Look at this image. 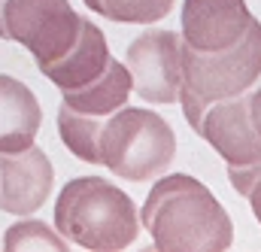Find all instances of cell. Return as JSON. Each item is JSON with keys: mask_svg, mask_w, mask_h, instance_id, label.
I'll return each mask as SVG.
<instances>
[{"mask_svg": "<svg viewBox=\"0 0 261 252\" xmlns=\"http://www.w3.org/2000/svg\"><path fill=\"white\" fill-rule=\"evenodd\" d=\"M110 46H107V37L103 31L82 15V24H79V37L73 43V49L61 55L58 61H49V64H37L40 73L55 82L61 91H73V88H82L88 82H94L107 64H110Z\"/></svg>", "mask_w": 261, "mask_h": 252, "instance_id": "obj_10", "label": "cell"}, {"mask_svg": "<svg viewBox=\"0 0 261 252\" xmlns=\"http://www.w3.org/2000/svg\"><path fill=\"white\" fill-rule=\"evenodd\" d=\"M3 249L6 252H24V249L67 252L70 249V240L58 234L55 225H46V222H40V219L18 216V222L9 225L6 234H3Z\"/></svg>", "mask_w": 261, "mask_h": 252, "instance_id": "obj_14", "label": "cell"}, {"mask_svg": "<svg viewBox=\"0 0 261 252\" xmlns=\"http://www.w3.org/2000/svg\"><path fill=\"white\" fill-rule=\"evenodd\" d=\"M173 3L176 0H85L88 9L122 24H155L173 9Z\"/></svg>", "mask_w": 261, "mask_h": 252, "instance_id": "obj_15", "label": "cell"}, {"mask_svg": "<svg viewBox=\"0 0 261 252\" xmlns=\"http://www.w3.org/2000/svg\"><path fill=\"white\" fill-rule=\"evenodd\" d=\"M176 134L170 122L149 107H122L103 119L100 164L128 183H152L170 170Z\"/></svg>", "mask_w": 261, "mask_h": 252, "instance_id": "obj_3", "label": "cell"}, {"mask_svg": "<svg viewBox=\"0 0 261 252\" xmlns=\"http://www.w3.org/2000/svg\"><path fill=\"white\" fill-rule=\"evenodd\" d=\"M261 79V21L252 18L249 31L222 52H195L182 43V85L206 104L237 97Z\"/></svg>", "mask_w": 261, "mask_h": 252, "instance_id": "obj_4", "label": "cell"}, {"mask_svg": "<svg viewBox=\"0 0 261 252\" xmlns=\"http://www.w3.org/2000/svg\"><path fill=\"white\" fill-rule=\"evenodd\" d=\"M249 113H252V125L261 134V82L255 88H249Z\"/></svg>", "mask_w": 261, "mask_h": 252, "instance_id": "obj_18", "label": "cell"}, {"mask_svg": "<svg viewBox=\"0 0 261 252\" xmlns=\"http://www.w3.org/2000/svg\"><path fill=\"white\" fill-rule=\"evenodd\" d=\"M3 6H6V0H0V40H6V28H3Z\"/></svg>", "mask_w": 261, "mask_h": 252, "instance_id": "obj_20", "label": "cell"}, {"mask_svg": "<svg viewBox=\"0 0 261 252\" xmlns=\"http://www.w3.org/2000/svg\"><path fill=\"white\" fill-rule=\"evenodd\" d=\"M55 186L52 158L34 143L21 152H0V213L31 216L37 213Z\"/></svg>", "mask_w": 261, "mask_h": 252, "instance_id": "obj_7", "label": "cell"}, {"mask_svg": "<svg viewBox=\"0 0 261 252\" xmlns=\"http://www.w3.org/2000/svg\"><path fill=\"white\" fill-rule=\"evenodd\" d=\"M197 134L225 158V164H252L261 158V134L252 125L249 91L210 104Z\"/></svg>", "mask_w": 261, "mask_h": 252, "instance_id": "obj_9", "label": "cell"}, {"mask_svg": "<svg viewBox=\"0 0 261 252\" xmlns=\"http://www.w3.org/2000/svg\"><path fill=\"white\" fill-rule=\"evenodd\" d=\"M140 225L161 252H219L234 243V222L197 177L161 173L143 200Z\"/></svg>", "mask_w": 261, "mask_h": 252, "instance_id": "obj_1", "label": "cell"}, {"mask_svg": "<svg viewBox=\"0 0 261 252\" xmlns=\"http://www.w3.org/2000/svg\"><path fill=\"white\" fill-rule=\"evenodd\" d=\"M55 228L70 243L94 252L125 249L140 234V213L128 191L103 177H76L58 191Z\"/></svg>", "mask_w": 261, "mask_h": 252, "instance_id": "obj_2", "label": "cell"}, {"mask_svg": "<svg viewBox=\"0 0 261 252\" xmlns=\"http://www.w3.org/2000/svg\"><path fill=\"white\" fill-rule=\"evenodd\" d=\"M100 116H88V113H76L61 104L58 110V134L67 149L85 161V164H100Z\"/></svg>", "mask_w": 261, "mask_h": 252, "instance_id": "obj_13", "label": "cell"}, {"mask_svg": "<svg viewBox=\"0 0 261 252\" xmlns=\"http://www.w3.org/2000/svg\"><path fill=\"white\" fill-rule=\"evenodd\" d=\"M246 200H249V207H252V216L258 219V225H261V177H258V183H255V186L249 189Z\"/></svg>", "mask_w": 261, "mask_h": 252, "instance_id": "obj_19", "label": "cell"}, {"mask_svg": "<svg viewBox=\"0 0 261 252\" xmlns=\"http://www.w3.org/2000/svg\"><path fill=\"white\" fill-rule=\"evenodd\" d=\"M61 94H64L61 104L70 107V110L107 119V116H113L116 110H122V107L128 104L130 73L119 58H110L107 70H103L94 82H88V85H82V88H73V91H61Z\"/></svg>", "mask_w": 261, "mask_h": 252, "instance_id": "obj_12", "label": "cell"}, {"mask_svg": "<svg viewBox=\"0 0 261 252\" xmlns=\"http://www.w3.org/2000/svg\"><path fill=\"white\" fill-rule=\"evenodd\" d=\"M82 15L70 0H6L3 28L6 40L24 46L37 64L58 61L79 37Z\"/></svg>", "mask_w": 261, "mask_h": 252, "instance_id": "obj_5", "label": "cell"}, {"mask_svg": "<svg viewBox=\"0 0 261 252\" xmlns=\"http://www.w3.org/2000/svg\"><path fill=\"white\" fill-rule=\"evenodd\" d=\"M130 91L143 104H176L182 85V37L173 31H146L125 49Z\"/></svg>", "mask_w": 261, "mask_h": 252, "instance_id": "obj_6", "label": "cell"}, {"mask_svg": "<svg viewBox=\"0 0 261 252\" xmlns=\"http://www.w3.org/2000/svg\"><path fill=\"white\" fill-rule=\"evenodd\" d=\"M246 0H182V43L195 52H222L240 43L252 24Z\"/></svg>", "mask_w": 261, "mask_h": 252, "instance_id": "obj_8", "label": "cell"}, {"mask_svg": "<svg viewBox=\"0 0 261 252\" xmlns=\"http://www.w3.org/2000/svg\"><path fill=\"white\" fill-rule=\"evenodd\" d=\"M261 177V158L252 164H228V180H231V189L237 191L240 197H246L249 189L258 183Z\"/></svg>", "mask_w": 261, "mask_h": 252, "instance_id": "obj_16", "label": "cell"}, {"mask_svg": "<svg viewBox=\"0 0 261 252\" xmlns=\"http://www.w3.org/2000/svg\"><path fill=\"white\" fill-rule=\"evenodd\" d=\"M43 125V110L31 85L0 73V152H21L34 146Z\"/></svg>", "mask_w": 261, "mask_h": 252, "instance_id": "obj_11", "label": "cell"}, {"mask_svg": "<svg viewBox=\"0 0 261 252\" xmlns=\"http://www.w3.org/2000/svg\"><path fill=\"white\" fill-rule=\"evenodd\" d=\"M179 104H182V116H186V122L192 125V131H200L203 125V116H206V110H210V104L203 100V97H197L192 88H186V85H179V97H176Z\"/></svg>", "mask_w": 261, "mask_h": 252, "instance_id": "obj_17", "label": "cell"}]
</instances>
